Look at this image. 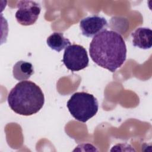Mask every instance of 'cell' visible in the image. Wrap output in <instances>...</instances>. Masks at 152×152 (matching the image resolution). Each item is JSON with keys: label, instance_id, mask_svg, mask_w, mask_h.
I'll use <instances>...</instances> for the list:
<instances>
[{"label": "cell", "instance_id": "6da1fadb", "mask_svg": "<svg viewBox=\"0 0 152 152\" xmlns=\"http://www.w3.org/2000/svg\"><path fill=\"white\" fill-rule=\"evenodd\" d=\"M126 52L124 38L113 30L101 31L93 37L90 43L89 53L93 61L112 72L124 64Z\"/></svg>", "mask_w": 152, "mask_h": 152}, {"label": "cell", "instance_id": "7a4b0ae2", "mask_svg": "<svg viewBox=\"0 0 152 152\" xmlns=\"http://www.w3.org/2000/svg\"><path fill=\"white\" fill-rule=\"evenodd\" d=\"M7 101L15 113L30 116L43 107L45 97L39 86L32 81L25 80L18 83L10 90Z\"/></svg>", "mask_w": 152, "mask_h": 152}, {"label": "cell", "instance_id": "3957f363", "mask_svg": "<svg viewBox=\"0 0 152 152\" xmlns=\"http://www.w3.org/2000/svg\"><path fill=\"white\" fill-rule=\"evenodd\" d=\"M66 106L76 120L84 123L95 116L99 109L97 99L84 91L74 93L67 102Z\"/></svg>", "mask_w": 152, "mask_h": 152}, {"label": "cell", "instance_id": "277c9868", "mask_svg": "<svg viewBox=\"0 0 152 152\" xmlns=\"http://www.w3.org/2000/svg\"><path fill=\"white\" fill-rule=\"evenodd\" d=\"M62 62L71 71H78L88 65L89 59L86 49L79 45H71L65 49Z\"/></svg>", "mask_w": 152, "mask_h": 152}, {"label": "cell", "instance_id": "5b68a950", "mask_svg": "<svg viewBox=\"0 0 152 152\" xmlns=\"http://www.w3.org/2000/svg\"><path fill=\"white\" fill-rule=\"evenodd\" d=\"M40 5L33 1H20L17 4L15 18L22 26H30L36 23L40 13Z\"/></svg>", "mask_w": 152, "mask_h": 152}, {"label": "cell", "instance_id": "8992f818", "mask_svg": "<svg viewBox=\"0 0 152 152\" xmlns=\"http://www.w3.org/2000/svg\"><path fill=\"white\" fill-rule=\"evenodd\" d=\"M107 22L105 18L94 15L82 19L80 28L82 34L87 37H92L101 31L106 30Z\"/></svg>", "mask_w": 152, "mask_h": 152}, {"label": "cell", "instance_id": "52a82bcc", "mask_svg": "<svg viewBox=\"0 0 152 152\" xmlns=\"http://www.w3.org/2000/svg\"><path fill=\"white\" fill-rule=\"evenodd\" d=\"M132 45L142 49H148L152 46V31L147 27H139L131 34Z\"/></svg>", "mask_w": 152, "mask_h": 152}, {"label": "cell", "instance_id": "ba28073f", "mask_svg": "<svg viewBox=\"0 0 152 152\" xmlns=\"http://www.w3.org/2000/svg\"><path fill=\"white\" fill-rule=\"evenodd\" d=\"M34 74L33 65L24 61L17 62L13 66L12 74L15 79L18 81H25L30 78Z\"/></svg>", "mask_w": 152, "mask_h": 152}, {"label": "cell", "instance_id": "9c48e42d", "mask_svg": "<svg viewBox=\"0 0 152 152\" xmlns=\"http://www.w3.org/2000/svg\"><path fill=\"white\" fill-rule=\"evenodd\" d=\"M46 43L51 49L58 52L71 45L69 40L64 37V34L60 32H54L50 34L47 38Z\"/></svg>", "mask_w": 152, "mask_h": 152}]
</instances>
